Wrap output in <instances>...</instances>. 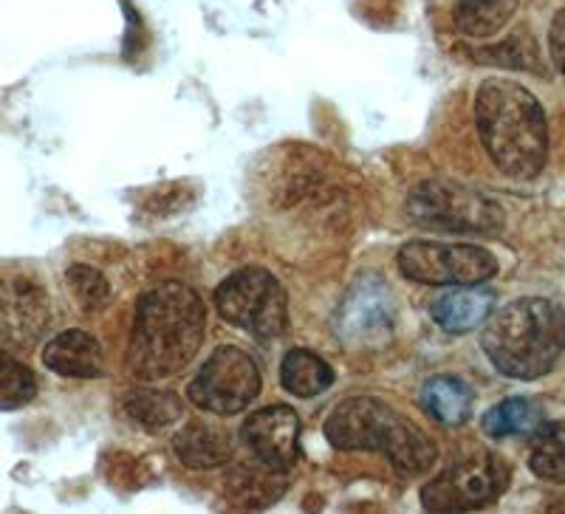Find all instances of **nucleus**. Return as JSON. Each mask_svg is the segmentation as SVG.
Here are the masks:
<instances>
[{"instance_id": "f8f14e48", "label": "nucleus", "mask_w": 565, "mask_h": 514, "mask_svg": "<svg viewBox=\"0 0 565 514\" xmlns=\"http://www.w3.org/2000/svg\"><path fill=\"white\" fill-rule=\"evenodd\" d=\"M49 297L29 277L0 283V340L32 345L49 325Z\"/></svg>"}, {"instance_id": "aec40b11", "label": "nucleus", "mask_w": 565, "mask_h": 514, "mask_svg": "<svg viewBox=\"0 0 565 514\" xmlns=\"http://www.w3.org/2000/svg\"><path fill=\"white\" fill-rule=\"evenodd\" d=\"M125 413L134 421H139L141 427L161 430V427H170L173 421H179L184 416V405H181V399H175L173 393L141 390L130 393L128 399H125Z\"/></svg>"}, {"instance_id": "b1692460", "label": "nucleus", "mask_w": 565, "mask_h": 514, "mask_svg": "<svg viewBox=\"0 0 565 514\" xmlns=\"http://www.w3.org/2000/svg\"><path fill=\"white\" fill-rule=\"evenodd\" d=\"M548 49H552V60L559 68V74L565 77V9H559L557 18L552 20V29H548Z\"/></svg>"}, {"instance_id": "412c9836", "label": "nucleus", "mask_w": 565, "mask_h": 514, "mask_svg": "<svg viewBox=\"0 0 565 514\" xmlns=\"http://www.w3.org/2000/svg\"><path fill=\"white\" fill-rule=\"evenodd\" d=\"M38 396V379L26 362L14 360L0 347V410H20Z\"/></svg>"}, {"instance_id": "ddd939ff", "label": "nucleus", "mask_w": 565, "mask_h": 514, "mask_svg": "<svg viewBox=\"0 0 565 514\" xmlns=\"http://www.w3.org/2000/svg\"><path fill=\"white\" fill-rule=\"evenodd\" d=\"M43 365L63 379H97L105 371L103 345L88 331L68 329L45 342Z\"/></svg>"}, {"instance_id": "20e7f679", "label": "nucleus", "mask_w": 565, "mask_h": 514, "mask_svg": "<svg viewBox=\"0 0 565 514\" xmlns=\"http://www.w3.org/2000/svg\"><path fill=\"white\" fill-rule=\"evenodd\" d=\"M326 438L337 450L382 452L407 475H422L438 458L436 443L422 427L371 396H353L337 405L326 421Z\"/></svg>"}, {"instance_id": "f257e3e1", "label": "nucleus", "mask_w": 565, "mask_h": 514, "mask_svg": "<svg viewBox=\"0 0 565 514\" xmlns=\"http://www.w3.org/2000/svg\"><path fill=\"white\" fill-rule=\"evenodd\" d=\"M206 309L184 283H159L139 297L128 345L136 379L159 382L184 371L204 340Z\"/></svg>"}, {"instance_id": "9b49d317", "label": "nucleus", "mask_w": 565, "mask_h": 514, "mask_svg": "<svg viewBox=\"0 0 565 514\" xmlns=\"http://www.w3.org/2000/svg\"><path fill=\"white\" fill-rule=\"evenodd\" d=\"M241 438L257 461L282 472L300 452V418L286 405L264 407L246 418Z\"/></svg>"}, {"instance_id": "423d86ee", "label": "nucleus", "mask_w": 565, "mask_h": 514, "mask_svg": "<svg viewBox=\"0 0 565 514\" xmlns=\"http://www.w3.org/2000/svg\"><path fill=\"white\" fill-rule=\"evenodd\" d=\"M509 463L494 452H472L450 463L422 489L427 512H478L507 492Z\"/></svg>"}, {"instance_id": "6e6552de", "label": "nucleus", "mask_w": 565, "mask_h": 514, "mask_svg": "<svg viewBox=\"0 0 565 514\" xmlns=\"http://www.w3.org/2000/svg\"><path fill=\"white\" fill-rule=\"evenodd\" d=\"M398 269L422 286H481L498 275V260L472 244L411 240L398 249Z\"/></svg>"}, {"instance_id": "f03ea898", "label": "nucleus", "mask_w": 565, "mask_h": 514, "mask_svg": "<svg viewBox=\"0 0 565 514\" xmlns=\"http://www.w3.org/2000/svg\"><path fill=\"white\" fill-rule=\"evenodd\" d=\"M476 125L492 164L509 179H534L546 168L548 122L532 90L487 79L476 94Z\"/></svg>"}, {"instance_id": "4be33fe9", "label": "nucleus", "mask_w": 565, "mask_h": 514, "mask_svg": "<svg viewBox=\"0 0 565 514\" xmlns=\"http://www.w3.org/2000/svg\"><path fill=\"white\" fill-rule=\"evenodd\" d=\"M65 283H68L71 295H74V300H77L85 311H99L108 306L110 286L103 277V271H97L94 266H68V271H65Z\"/></svg>"}, {"instance_id": "dca6fc26", "label": "nucleus", "mask_w": 565, "mask_h": 514, "mask_svg": "<svg viewBox=\"0 0 565 514\" xmlns=\"http://www.w3.org/2000/svg\"><path fill=\"white\" fill-rule=\"evenodd\" d=\"M424 413L444 427H461L472 413V390L456 376H433L422 387Z\"/></svg>"}, {"instance_id": "1a4fd4ad", "label": "nucleus", "mask_w": 565, "mask_h": 514, "mask_svg": "<svg viewBox=\"0 0 565 514\" xmlns=\"http://www.w3.org/2000/svg\"><path fill=\"white\" fill-rule=\"evenodd\" d=\"M257 393H260V371L255 360L241 347L224 345L190 382L186 399L215 416H235L255 401Z\"/></svg>"}, {"instance_id": "39448f33", "label": "nucleus", "mask_w": 565, "mask_h": 514, "mask_svg": "<svg viewBox=\"0 0 565 514\" xmlns=\"http://www.w3.org/2000/svg\"><path fill=\"white\" fill-rule=\"evenodd\" d=\"M407 213L424 229L463 232V235H494L503 226V210L463 184L424 181L407 199Z\"/></svg>"}, {"instance_id": "a211bd4d", "label": "nucleus", "mask_w": 565, "mask_h": 514, "mask_svg": "<svg viewBox=\"0 0 565 514\" xmlns=\"http://www.w3.org/2000/svg\"><path fill=\"white\" fill-rule=\"evenodd\" d=\"M280 385L297 399H315L334 385V371L317 354L297 347V351H289L282 356Z\"/></svg>"}, {"instance_id": "5701e85b", "label": "nucleus", "mask_w": 565, "mask_h": 514, "mask_svg": "<svg viewBox=\"0 0 565 514\" xmlns=\"http://www.w3.org/2000/svg\"><path fill=\"white\" fill-rule=\"evenodd\" d=\"M532 472L543 481L565 483V438L552 436V432H543L540 438V447L532 452V461H529Z\"/></svg>"}, {"instance_id": "0eeeda50", "label": "nucleus", "mask_w": 565, "mask_h": 514, "mask_svg": "<svg viewBox=\"0 0 565 514\" xmlns=\"http://www.w3.org/2000/svg\"><path fill=\"white\" fill-rule=\"evenodd\" d=\"M215 309L257 340L280 336L289 322L286 291L266 269H241L226 277L215 291Z\"/></svg>"}, {"instance_id": "6ab92c4d", "label": "nucleus", "mask_w": 565, "mask_h": 514, "mask_svg": "<svg viewBox=\"0 0 565 514\" xmlns=\"http://www.w3.org/2000/svg\"><path fill=\"white\" fill-rule=\"evenodd\" d=\"M540 427H543V407L532 399H523V396L501 401L483 416V432L489 438L529 436Z\"/></svg>"}, {"instance_id": "9d476101", "label": "nucleus", "mask_w": 565, "mask_h": 514, "mask_svg": "<svg viewBox=\"0 0 565 514\" xmlns=\"http://www.w3.org/2000/svg\"><path fill=\"white\" fill-rule=\"evenodd\" d=\"M393 320H396L393 295L380 277L367 275L360 283H353V289L342 300L337 334L345 345L371 347L391 336Z\"/></svg>"}, {"instance_id": "2eb2a0df", "label": "nucleus", "mask_w": 565, "mask_h": 514, "mask_svg": "<svg viewBox=\"0 0 565 514\" xmlns=\"http://www.w3.org/2000/svg\"><path fill=\"white\" fill-rule=\"evenodd\" d=\"M179 461L190 470H212L232 461V441L224 430L210 425H186L173 438Z\"/></svg>"}, {"instance_id": "7ed1b4c3", "label": "nucleus", "mask_w": 565, "mask_h": 514, "mask_svg": "<svg viewBox=\"0 0 565 514\" xmlns=\"http://www.w3.org/2000/svg\"><path fill=\"white\" fill-rule=\"evenodd\" d=\"M481 347L509 379H540L565 351V311L543 297H521L489 314Z\"/></svg>"}, {"instance_id": "f3484780", "label": "nucleus", "mask_w": 565, "mask_h": 514, "mask_svg": "<svg viewBox=\"0 0 565 514\" xmlns=\"http://www.w3.org/2000/svg\"><path fill=\"white\" fill-rule=\"evenodd\" d=\"M521 0H458L452 20L456 29L469 40H492L501 34Z\"/></svg>"}, {"instance_id": "4468645a", "label": "nucleus", "mask_w": 565, "mask_h": 514, "mask_svg": "<svg viewBox=\"0 0 565 514\" xmlns=\"http://www.w3.org/2000/svg\"><path fill=\"white\" fill-rule=\"evenodd\" d=\"M494 309V291L483 286H463V289L444 295L433 306V320L450 334H467L481 329Z\"/></svg>"}]
</instances>
